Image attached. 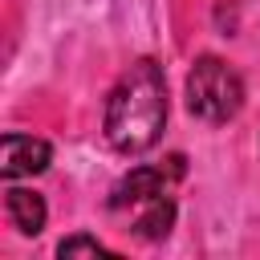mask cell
<instances>
[{"label":"cell","instance_id":"52a82bcc","mask_svg":"<svg viewBox=\"0 0 260 260\" xmlns=\"http://www.w3.org/2000/svg\"><path fill=\"white\" fill-rule=\"evenodd\" d=\"M57 256L65 260V256H114V252L102 240H93V236H69V240L57 244Z\"/></svg>","mask_w":260,"mask_h":260},{"label":"cell","instance_id":"8992f818","mask_svg":"<svg viewBox=\"0 0 260 260\" xmlns=\"http://www.w3.org/2000/svg\"><path fill=\"white\" fill-rule=\"evenodd\" d=\"M171 228H175V199H171L167 191H162V195H150L146 203H138L134 236H142V240H162Z\"/></svg>","mask_w":260,"mask_h":260},{"label":"cell","instance_id":"3957f363","mask_svg":"<svg viewBox=\"0 0 260 260\" xmlns=\"http://www.w3.org/2000/svg\"><path fill=\"white\" fill-rule=\"evenodd\" d=\"M183 171H187L183 154H171L167 162H154V167H134L130 175H122V179L114 183V191H110V207H114V211H122V207H138V203H146L150 195L171 191V183L183 179Z\"/></svg>","mask_w":260,"mask_h":260},{"label":"cell","instance_id":"7a4b0ae2","mask_svg":"<svg viewBox=\"0 0 260 260\" xmlns=\"http://www.w3.org/2000/svg\"><path fill=\"white\" fill-rule=\"evenodd\" d=\"M244 106V81L240 73L223 61V57H211L203 53L191 73H187V110L203 122H232Z\"/></svg>","mask_w":260,"mask_h":260},{"label":"cell","instance_id":"6da1fadb","mask_svg":"<svg viewBox=\"0 0 260 260\" xmlns=\"http://www.w3.org/2000/svg\"><path fill=\"white\" fill-rule=\"evenodd\" d=\"M167 126V77L162 65L134 61L106 98V138L118 154H142L158 142Z\"/></svg>","mask_w":260,"mask_h":260},{"label":"cell","instance_id":"5b68a950","mask_svg":"<svg viewBox=\"0 0 260 260\" xmlns=\"http://www.w3.org/2000/svg\"><path fill=\"white\" fill-rule=\"evenodd\" d=\"M4 207H8V219L24 232V236H41L49 211H45V199L28 187H8L4 191Z\"/></svg>","mask_w":260,"mask_h":260},{"label":"cell","instance_id":"277c9868","mask_svg":"<svg viewBox=\"0 0 260 260\" xmlns=\"http://www.w3.org/2000/svg\"><path fill=\"white\" fill-rule=\"evenodd\" d=\"M53 158V146L45 138H32V134H16L8 130L0 138V175L12 183V179H24V175H41Z\"/></svg>","mask_w":260,"mask_h":260}]
</instances>
